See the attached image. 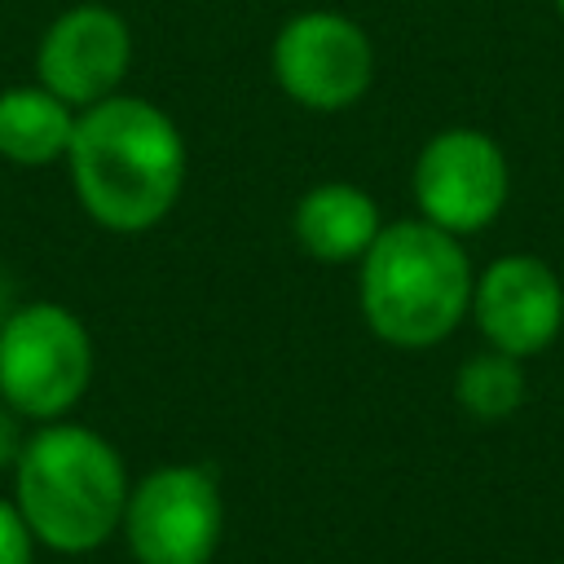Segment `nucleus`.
Masks as SVG:
<instances>
[{
	"mask_svg": "<svg viewBox=\"0 0 564 564\" xmlns=\"http://www.w3.org/2000/svg\"><path fill=\"white\" fill-rule=\"evenodd\" d=\"M471 313L489 348L533 357L551 348L564 326V286L542 256H498L471 286Z\"/></svg>",
	"mask_w": 564,
	"mask_h": 564,
	"instance_id": "obj_9",
	"label": "nucleus"
},
{
	"mask_svg": "<svg viewBox=\"0 0 564 564\" xmlns=\"http://www.w3.org/2000/svg\"><path fill=\"white\" fill-rule=\"evenodd\" d=\"M119 533L137 564H212L225 538V494L216 467H150L128 489Z\"/></svg>",
	"mask_w": 564,
	"mask_h": 564,
	"instance_id": "obj_5",
	"label": "nucleus"
},
{
	"mask_svg": "<svg viewBox=\"0 0 564 564\" xmlns=\"http://www.w3.org/2000/svg\"><path fill=\"white\" fill-rule=\"evenodd\" d=\"M93 335L57 300H22L0 326V401L26 423L70 419L93 383Z\"/></svg>",
	"mask_w": 564,
	"mask_h": 564,
	"instance_id": "obj_4",
	"label": "nucleus"
},
{
	"mask_svg": "<svg viewBox=\"0 0 564 564\" xmlns=\"http://www.w3.org/2000/svg\"><path fill=\"white\" fill-rule=\"evenodd\" d=\"M75 106L35 84H13L0 93V159L13 167H53L66 163L75 137Z\"/></svg>",
	"mask_w": 564,
	"mask_h": 564,
	"instance_id": "obj_11",
	"label": "nucleus"
},
{
	"mask_svg": "<svg viewBox=\"0 0 564 564\" xmlns=\"http://www.w3.org/2000/svg\"><path fill=\"white\" fill-rule=\"evenodd\" d=\"M454 397H458V405L471 419H485V423L511 419L524 405V370H520V357H507L498 348L467 357L458 366Z\"/></svg>",
	"mask_w": 564,
	"mask_h": 564,
	"instance_id": "obj_12",
	"label": "nucleus"
},
{
	"mask_svg": "<svg viewBox=\"0 0 564 564\" xmlns=\"http://www.w3.org/2000/svg\"><path fill=\"white\" fill-rule=\"evenodd\" d=\"M132 476L115 441L75 419L35 423L13 463V502L53 555H93L119 533Z\"/></svg>",
	"mask_w": 564,
	"mask_h": 564,
	"instance_id": "obj_2",
	"label": "nucleus"
},
{
	"mask_svg": "<svg viewBox=\"0 0 564 564\" xmlns=\"http://www.w3.org/2000/svg\"><path fill=\"white\" fill-rule=\"evenodd\" d=\"M26 432H31L26 419L13 405L0 401V471H13V463H18L22 445H26Z\"/></svg>",
	"mask_w": 564,
	"mask_h": 564,
	"instance_id": "obj_14",
	"label": "nucleus"
},
{
	"mask_svg": "<svg viewBox=\"0 0 564 564\" xmlns=\"http://www.w3.org/2000/svg\"><path fill=\"white\" fill-rule=\"evenodd\" d=\"M555 9H560V18H564V0H555Z\"/></svg>",
	"mask_w": 564,
	"mask_h": 564,
	"instance_id": "obj_16",
	"label": "nucleus"
},
{
	"mask_svg": "<svg viewBox=\"0 0 564 564\" xmlns=\"http://www.w3.org/2000/svg\"><path fill=\"white\" fill-rule=\"evenodd\" d=\"M379 203L352 181H317L295 198L291 234L304 256L322 264H352L379 238Z\"/></svg>",
	"mask_w": 564,
	"mask_h": 564,
	"instance_id": "obj_10",
	"label": "nucleus"
},
{
	"mask_svg": "<svg viewBox=\"0 0 564 564\" xmlns=\"http://www.w3.org/2000/svg\"><path fill=\"white\" fill-rule=\"evenodd\" d=\"M185 137L176 119L132 93L75 115L66 150L70 189L84 216L110 234H145L172 216L185 189Z\"/></svg>",
	"mask_w": 564,
	"mask_h": 564,
	"instance_id": "obj_1",
	"label": "nucleus"
},
{
	"mask_svg": "<svg viewBox=\"0 0 564 564\" xmlns=\"http://www.w3.org/2000/svg\"><path fill=\"white\" fill-rule=\"evenodd\" d=\"M269 75L295 106L335 115L370 93L375 44L366 26L339 9H300L269 44Z\"/></svg>",
	"mask_w": 564,
	"mask_h": 564,
	"instance_id": "obj_6",
	"label": "nucleus"
},
{
	"mask_svg": "<svg viewBox=\"0 0 564 564\" xmlns=\"http://www.w3.org/2000/svg\"><path fill=\"white\" fill-rule=\"evenodd\" d=\"M13 308H18V295H13V282H9L4 273H0V326L9 322V313H13Z\"/></svg>",
	"mask_w": 564,
	"mask_h": 564,
	"instance_id": "obj_15",
	"label": "nucleus"
},
{
	"mask_svg": "<svg viewBox=\"0 0 564 564\" xmlns=\"http://www.w3.org/2000/svg\"><path fill=\"white\" fill-rule=\"evenodd\" d=\"M476 273L454 234L432 220H392L357 260V304L375 339L419 352L436 348L471 313Z\"/></svg>",
	"mask_w": 564,
	"mask_h": 564,
	"instance_id": "obj_3",
	"label": "nucleus"
},
{
	"mask_svg": "<svg viewBox=\"0 0 564 564\" xmlns=\"http://www.w3.org/2000/svg\"><path fill=\"white\" fill-rule=\"evenodd\" d=\"M128 70H132V26L119 9L97 0L62 9L44 26L35 48V79L75 110L115 97Z\"/></svg>",
	"mask_w": 564,
	"mask_h": 564,
	"instance_id": "obj_8",
	"label": "nucleus"
},
{
	"mask_svg": "<svg viewBox=\"0 0 564 564\" xmlns=\"http://www.w3.org/2000/svg\"><path fill=\"white\" fill-rule=\"evenodd\" d=\"M410 189H414L423 220L463 238L498 220L511 194V167H507L502 145L489 132L445 128L427 137V145L419 150Z\"/></svg>",
	"mask_w": 564,
	"mask_h": 564,
	"instance_id": "obj_7",
	"label": "nucleus"
},
{
	"mask_svg": "<svg viewBox=\"0 0 564 564\" xmlns=\"http://www.w3.org/2000/svg\"><path fill=\"white\" fill-rule=\"evenodd\" d=\"M35 533L22 520L18 502L0 494V564H35Z\"/></svg>",
	"mask_w": 564,
	"mask_h": 564,
	"instance_id": "obj_13",
	"label": "nucleus"
}]
</instances>
